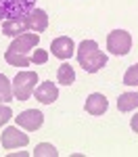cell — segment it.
Segmentation results:
<instances>
[{"label":"cell","instance_id":"6da1fadb","mask_svg":"<svg viewBox=\"0 0 138 157\" xmlns=\"http://www.w3.org/2000/svg\"><path fill=\"white\" fill-rule=\"evenodd\" d=\"M75 55H77L80 67L86 73H96L107 65V55L99 48V44L94 40H84L75 48Z\"/></svg>","mask_w":138,"mask_h":157},{"label":"cell","instance_id":"7a4b0ae2","mask_svg":"<svg viewBox=\"0 0 138 157\" xmlns=\"http://www.w3.org/2000/svg\"><path fill=\"white\" fill-rule=\"evenodd\" d=\"M38 84V73L36 71H19L13 80V92L17 101H29L34 94Z\"/></svg>","mask_w":138,"mask_h":157},{"label":"cell","instance_id":"3957f363","mask_svg":"<svg viewBox=\"0 0 138 157\" xmlns=\"http://www.w3.org/2000/svg\"><path fill=\"white\" fill-rule=\"evenodd\" d=\"M36 9V0H0L2 19H21Z\"/></svg>","mask_w":138,"mask_h":157},{"label":"cell","instance_id":"277c9868","mask_svg":"<svg viewBox=\"0 0 138 157\" xmlns=\"http://www.w3.org/2000/svg\"><path fill=\"white\" fill-rule=\"evenodd\" d=\"M107 50L111 55H117V57L128 55L132 50V36L125 29H113L107 36Z\"/></svg>","mask_w":138,"mask_h":157},{"label":"cell","instance_id":"5b68a950","mask_svg":"<svg viewBox=\"0 0 138 157\" xmlns=\"http://www.w3.org/2000/svg\"><path fill=\"white\" fill-rule=\"evenodd\" d=\"M0 140H2V149H19L29 143V136L21 132L19 126H11V128H4Z\"/></svg>","mask_w":138,"mask_h":157},{"label":"cell","instance_id":"8992f818","mask_svg":"<svg viewBox=\"0 0 138 157\" xmlns=\"http://www.w3.org/2000/svg\"><path fill=\"white\" fill-rule=\"evenodd\" d=\"M15 124L19 126V128H23L27 132H34L38 130L42 124H44V115H42V111H36V109H27L23 113H19L17 117H13Z\"/></svg>","mask_w":138,"mask_h":157},{"label":"cell","instance_id":"52a82bcc","mask_svg":"<svg viewBox=\"0 0 138 157\" xmlns=\"http://www.w3.org/2000/svg\"><path fill=\"white\" fill-rule=\"evenodd\" d=\"M50 50H52V55H54L57 59L67 61V59H71V57H73L75 44H73V40H71L69 36H59V38H54V40H52Z\"/></svg>","mask_w":138,"mask_h":157},{"label":"cell","instance_id":"ba28073f","mask_svg":"<svg viewBox=\"0 0 138 157\" xmlns=\"http://www.w3.org/2000/svg\"><path fill=\"white\" fill-rule=\"evenodd\" d=\"M38 42H40V36H38V34H21V36H17L11 42L9 50L19 52V55H25V57H27V52H29V50H34L38 46Z\"/></svg>","mask_w":138,"mask_h":157},{"label":"cell","instance_id":"9c48e42d","mask_svg":"<svg viewBox=\"0 0 138 157\" xmlns=\"http://www.w3.org/2000/svg\"><path fill=\"white\" fill-rule=\"evenodd\" d=\"M29 29V21H27V15L21 17V19H4L2 23V34L4 36H11V38H17L25 34Z\"/></svg>","mask_w":138,"mask_h":157},{"label":"cell","instance_id":"30bf717a","mask_svg":"<svg viewBox=\"0 0 138 157\" xmlns=\"http://www.w3.org/2000/svg\"><path fill=\"white\" fill-rule=\"evenodd\" d=\"M34 94H36V98L42 105H52L59 98V88H57V84H52V82H42L34 90Z\"/></svg>","mask_w":138,"mask_h":157},{"label":"cell","instance_id":"8fae6325","mask_svg":"<svg viewBox=\"0 0 138 157\" xmlns=\"http://www.w3.org/2000/svg\"><path fill=\"white\" fill-rule=\"evenodd\" d=\"M84 107H86V111L90 115H103V113L107 111V107H109V103H107L105 94L92 92V94L86 98V105H84Z\"/></svg>","mask_w":138,"mask_h":157},{"label":"cell","instance_id":"7c38bea8","mask_svg":"<svg viewBox=\"0 0 138 157\" xmlns=\"http://www.w3.org/2000/svg\"><path fill=\"white\" fill-rule=\"evenodd\" d=\"M27 21H29V29L40 34V32H44L48 27V15H46V11H42V9H34V11L27 15Z\"/></svg>","mask_w":138,"mask_h":157},{"label":"cell","instance_id":"4fadbf2b","mask_svg":"<svg viewBox=\"0 0 138 157\" xmlns=\"http://www.w3.org/2000/svg\"><path fill=\"white\" fill-rule=\"evenodd\" d=\"M117 109L121 113H128V111H134L138 109V92H124L117 98Z\"/></svg>","mask_w":138,"mask_h":157},{"label":"cell","instance_id":"5bb4252c","mask_svg":"<svg viewBox=\"0 0 138 157\" xmlns=\"http://www.w3.org/2000/svg\"><path fill=\"white\" fill-rule=\"evenodd\" d=\"M57 82L63 84V86H71L75 82V71H73V67H71L69 63L59 65V69H57Z\"/></svg>","mask_w":138,"mask_h":157},{"label":"cell","instance_id":"9a60e30c","mask_svg":"<svg viewBox=\"0 0 138 157\" xmlns=\"http://www.w3.org/2000/svg\"><path fill=\"white\" fill-rule=\"evenodd\" d=\"M4 61H6L9 65H13V67H27V65L32 63L29 57L19 55V52H13V50H6V52H4Z\"/></svg>","mask_w":138,"mask_h":157},{"label":"cell","instance_id":"2e32d148","mask_svg":"<svg viewBox=\"0 0 138 157\" xmlns=\"http://www.w3.org/2000/svg\"><path fill=\"white\" fill-rule=\"evenodd\" d=\"M13 97H15L13 84L4 73H0V103H9V101H13Z\"/></svg>","mask_w":138,"mask_h":157},{"label":"cell","instance_id":"e0dca14e","mask_svg":"<svg viewBox=\"0 0 138 157\" xmlns=\"http://www.w3.org/2000/svg\"><path fill=\"white\" fill-rule=\"evenodd\" d=\"M34 155L36 157H57L59 151L52 145H48V143H40V145H36V149H34Z\"/></svg>","mask_w":138,"mask_h":157},{"label":"cell","instance_id":"ac0fdd59","mask_svg":"<svg viewBox=\"0 0 138 157\" xmlns=\"http://www.w3.org/2000/svg\"><path fill=\"white\" fill-rule=\"evenodd\" d=\"M124 84L125 86H138V63L130 65L124 73Z\"/></svg>","mask_w":138,"mask_h":157},{"label":"cell","instance_id":"d6986e66","mask_svg":"<svg viewBox=\"0 0 138 157\" xmlns=\"http://www.w3.org/2000/svg\"><path fill=\"white\" fill-rule=\"evenodd\" d=\"M46 61H48V50H42V48L34 50V55H32V63H36V65H44Z\"/></svg>","mask_w":138,"mask_h":157},{"label":"cell","instance_id":"ffe728a7","mask_svg":"<svg viewBox=\"0 0 138 157\" xmlns=\"http://www.w3.org/2000/svg\"><path fill=\"white\" fill-rule=\"evenodd\" d=\"M9 120H13V111H11V107L0 103V128H2V126H4V124H6Z\"/></svg>","mask_w":138,"mask_h":157},{"label":"cell","instance_id":"44dd1931","mask_svg":"<svg viewBox=\"0 0 138 157\" xmlns=\"http://www.w3.org/2000/svg\"><path fill=\"white\" fill-rule=\"evenodd\" d=\"M130 128H132V130L138 134V113L134 115V117H132V120H130Z\"/></svg>","mask_w":138,"mask_h":157},{"label":"cell","instance_id":"7402d4cb","mask_svg":"<svg viewBox=\"0 0 138 157\" xmlns=\"http://www.w3.org/2000/svg\"><path fill=\"white\" fill-rule=\"evenodd\" d=\"M0 21H2V15H0Z\"/></svg>","mask_w":138,"mask_h":157}]
</instances>
